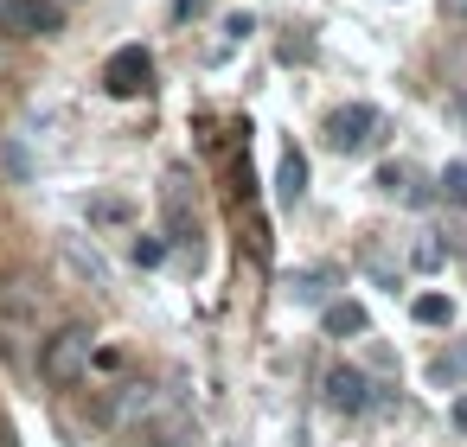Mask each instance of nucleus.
<instances>
[{
	"label": "nucleus",
	"instance_id": "8",
	"mask_svg": "<svg viewBox=\"0 0 467 447\" xmlns=\"http://www.w3.org/2000/svg\"><path fill=\"white\" fill-rule=\"evenodd\" d=\"M320 326H327L333 339H358V332H365L371 320H365V307H358V300H333V307L320 313Z\"/></svg>",
	"mask_w": 467,
	"mask_h": 447
},
{
	"label": "nucleus",
	"instance_id": "18",
	"mask_svg": "<svg viewBox=\"0 0 467 447\" xmlns=\"http://www.w3.org/2000/svg\"><path fill=\"white\" fill-rule=\"evenodd\" d=\"M0 447H14V428H7V422H0Z\"/></svg>",
	"mask_w": 467,
	"mask_h": 447
},
{
	"label": "nucleus",
	"instance_id": "2",
	"mask_svg": "<svg viewBox=\"0 0 467 447\" xmlns=\"http://www.w3.org/2000/svg\"><path fill=\"white\" fill-rule=\"evenodd\" d=\"M320 396H327V409L333 415H365V409H378L384 396H378V383L358 371V364H333L327 377H320Z\"/></svg>",
	"mask_w": 467,
	"mask_h": 447
},
{
	"label": "nucleus",
	"instance_id": "12",
	"mask_svg": "<svg viewBox=\"0 0 467 447\" xmlns=\"http://www.w3.org/2000/svg\"><path fill=\"white\" fill-rule=\"evenodd\" d=\"M410 313H416V326H448V320H454V300H448V294H416Z\"/></svg>",
	"mask_w": 467,
	"mask_h": 447
},
{
	"label": "nucleus",
	"instance_id": "4",
	"mask_svg": "<svg viewBox=\"0 0 467 447\" xmlns=\"http://www.w3.org/2000/svg\"><path fill=\"white\" fill-rule=\"evenodd\" d=\"M148 77H154L148 46H122V52H109V65H103V90H109V97H141Z\"/></svg>",
	"mask_w": 467,
	"mask_h": 447
},
{
	"label": "nucleus",
	"instance_id": "15",
	"mask_svg": "<svg viewBox=\"0 0 467 447\" xmlns=\"http://www.w3.org/2000/svg\"><path fill=\"white\" fill-rule=\"evenodd\" d=\"M161 256H167V243H161V237H135V262H141V269H154Z\"/></svg>",
	"mask_w": 467,
	"mask_h": 447
},
{
	"label": "nucleus",
	"instance_id": "17",
	"mask_svg": "<svg viewBox=\"0 0 467 447\" xmlns=\"http://www.w3.org/2000/svg\"><path fill=\"white\" fill-rule=\"evenodd\" d=\"M454 122H461V128H467V90H461V97H454Z\"/></svg>",
	"mask_w": 467,
	"mask_h": 447
},
{
	"label": "nucleus",
	"instance_id": "5",
	"mask_svg": "<svg viewBox=\"0 0 467 447\" xmlns=\"http://www.w3.org/2000/svg\"><path fill=\"white\" fill-rule=\"evenodd\" d=\"M154 415H161V390H154V383H116V396H109V422L141 428V422H154Z\"/></svg>",
	"mask_w": 467,
	"mask_h": 447
},
{
	"label": "nucleus",
	"instance_id": "9",
	"mask_svg": "<svg viewBox=\"0 0 467 447\" xmlns=\"http://www.w3.org/2000/svg\"><path fill=\"white\" fill-rule=\"evenodd\" d=\"M429 383H441V390L467 383V339H454L448 351H435V364H429Z\"/></svg>",
	"mask_w": 467,
	"mask_h": 447
},
{
	"label": "nucleus",
	"instance_id": "7",
	"mask_svg": "<svg viewBox=\"0 0 467 447\" xmlns=\"http://www.w3.org/2000/svg\"><path fill=\"white\" fill-rule=\"evenodd\" d=\"M275 198H282V205H301V198H307V160H301L295 147H288L282 167H275Z\"/></svg>",
	"mask_w": 467,
	"mask_h": 447
},
{
	"label": "nucleus",
	"instance_id": "1",
	"mask_svg": "<svg viewBox=\"0 0 467 447\" xmlns=\"http://www.w3.org/2000/svg\"><path fill=\"white\" fill-rule=\"evenodd\" d=\"M90 364H97V332H90L84 320L58 326V332L46 339V351H39V377H46L52 390H71V383H84V377H90Z\"/></svg>",
	"mask_w": 467,
	"mask_h": 447
},
{
	"label": "nucleus",
	"instance_id": "6",
	"mask_svg": "<svg viewBox=\"0 0 467 447\" xmlns=\"http://www.w3.org/2000/svg\"><path fill=\"white\" fill-rule=\"evenodd\" d=\"M378 192L384 198H403V205H429L435 192H429V179H416V167H378Z\"/></svg>",
	"mask_w": 467,
	"mask_h": 447
},
{
	"label": "nucleus",
	"instance_id": "10",
	"mask_svg": "<svg viewBox=\"0 0 467 447\" xmlns=\"http://www.w3.org/2000/svg\"><path fill=\"white\" fill-rule=\"evenodd\" d=\"M39 288L33 281H7V288H0V313H7V320H39Z\"/></svg>",
	"mask_w": 467,
	"mask_h": 447
},
{
	"label": "nucleus",
	"instance_id": "14",
	"mask_svg": "<svg viewBox=\"0 0 467 447\" xmlns=\"http://www.w3.org/2000/svg\"><path fill=\"white\" fill-rule=\"evenodd\" d=\"M410 262H416V269H441V243H435V237H416Z\"/></svg>",
	"mask_w": 467,
	"mask_h": 447
},
{
	"label": "nucleus",
	"instance_id": "13",
	"mask_svg": "<svg viewBox=\"0 0 467 447\" xmlns=\"http://www.w3.org/2000/svg\"><path fill=\"white\" fill-rule=\"evenodd\" d=\"M435 192H441L448 205H467V160H454V167L435 179Z\"/></svg>",
	"mask_w": 467,
	"mask_h": 447
},
{
	"label": "nucleus",
	"instance_id": "11",
	"mask_svg": "<svg viewBox=\"0 0 467 447\" xmlns=\"http://www.w3.org/2000/svg\"><path fill=\"white\" fill-rule=\"evenodd\" d=\"M288 300H301V307H320V300H327V275H320V269H301V275H288Z\"/></svg>",
	"mask_w": 467,
	"mask_h": 447
},
{
	"label": "nucleus",
	"instance_id": "16",
	"mask_svg": "<svg viewBox=\"0 0 467 447\" xmlns=\"http://www.w3.org/2000/svg\"><path fill=\"white\" fill-rule=\"evenodd\" d=\"M441 20H454V26H467V0H441Z\"/></svg>",
	"mask_w": 467,
	"mask_h": 447
},
{
	"label": "nucleus",
	"instance_id": "3",
	"mask_svg": "<svg viewBox=\"0 0 467 447\" xmlns=\"http://www.w3.org/2000/svg\"><path fill=\"white\" fill-rule=\"evenodd\" d=\"M378 128H384V122H378L371 103H339V109L327 116V147H333V154H358V147L378 141Z\"/></svg>",
	"mask_w": 467,
	"mask_h": 447
}]
</instances>
